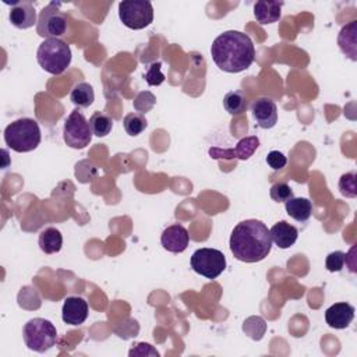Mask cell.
<instances>
[{
  "label": "cell",
  "instance_id": "20",
  "mask_svg": "<svg viewBox=\"0 0 357 357\" xmlns=\"http://www.w3.org/2000/svg\"><path fill=\"white\" fill-rule=\"evenodd\" d=\"M39 248L45 254H56L61 250L63 245V236L59 229L56 227H46L39 233L38 238Z\"/></svg>",
  "mask_w": 357,
  "mask_h": 357
},
{
  "label": "cell",
  "instance_id": "4",
  "mask_svg": "<svg viewBox=\"0 0 357 357\" xmlns=\"http://www.w3.org/2000/svg\"><path fill=\"white\" fill-rule=\"evenodd\" d=\"M71 49L60 38L45 39L36 52V60L42 70L49 74L60 75L71 63Z\"/></svg>",
  "mask_w": 357,
  "mask_h": 357
},
{
  "label": "cell",
  "instance_id": "30",
  "mask_svg": "<svg viewBox=\"0 0 357 357\" xmlns=\"http://www.w3.org/2000/svg\"><path fill=\"white\" fill-rule=\"evenodd\" d=\"M266 163L269 167H272L273 170H280L286 166L287 163V159L286 156L279 152V151H271L268 155H266Z\"/></svg>",
  "mask_w": 357,
  "mask_h": 357
},
{
  "label": "cell",
  "instance_id": "6",
  "mask_svg": "<svg viewBox=\"0 0 357 357\" xmlns=\"http://www.w3.org/2000/svg\"><path fill=\"white\" fill-rule=\"evenodd\" d=\"M119 18L130 29H144L153 21V7L148 0H123L119 3Z\"/></svg>",
  "mask_w": 357,
  "mask_h": 357
},
{
  "label": "cell",
  "instance_id": "24",
  "mask_svg": "<svg viewBox=\"0 0 357 357\" xmlns=\"http://www.w3.org/2000/svg\"><path fill=\"white\" fill-rule=\"evenodd\" d=\"M123 126H124V130L128 135L137 137L148 127V121H146L144 114H141L138 112H132V113H128L124 117Z\"/></svg>",
  "mask_w": 357,
  "mask_h": 357
},
{
  "label": "cell",
  "instance_id": "16",
  "mask_svg": "<svg viewBox=\"0 0 357 357\" xmlns=\"http://www.w3.org/2000/svg\"><path fill=\"white\" fill-rule=\"evenodd\" d=\"M272 243H275L279 248L286 250L290 248L298 238V230L296 226L287 223L286 220H280L275 223L269 230Z\"/></svg>",
  "mask_w": 357,
  "mask_h": 357
},
{
  "label": "cell",
  "instance_id": "28",
  "mask_svg": "<svg viewBox=\"0 0 357 357\" xmlns=\"http://www.w3.org/2000/svg\"><path fill=\"white\" fill-rule=\"evenodd\" d=\"M144 79L146 81L148 85L151 86H158L165 81V75L162 73V63L160 61H153L149 67L148 71L144 74Z\"/></svg>",
  "mask_w": 357,
  "mask_h": 357
},
{
  "label": "cell",
  "instance_id": "10",
  "mask_svg": "<svg viewBox=\"0 0 357 357\" xmlns=\"http://www.w3.org/2000/svg\"><path fill=\"white\" fill-rule=\"evenodd\" d=\"M259 146V139L255 135L244 137L241 138L234 148H219V146H212L209 148V156L213 159H240V160H247L252 153L257 151Z\"/></svg>",
  "mask_w": 357,
  "mask_h": 357
},
{
  "label": "cell",
  "instance_id": "22",
  "mask_svg": "<svg viewBox=\"0 0 357 357\" xmlns=\"http://www.w3.org/2000/svg\"><path fill=\"white\" fill-rule=\"evenodd\" d=\"M223 107L231 116L243 114L248 107L247 98L241 91H230L223 96Z\"/></svg>",
  "mask_w": 357,
  "mask_h": 357
},
{
  "label": "cell",
  "instance_id": "12",
  "mask_svg": "<svg viewBox=\"0 0 357 357\" xmlns=\"http://www.w3.org/2000/svg\"><path fill=\"white\" fill-rule=\"evenodd\" d=\"M250 110L252 113L254 120L257 121L258 127L261 128H272L278 123V106L271 98H258L255 99Z\"/></svg>",
  "mask_w": 357,
  "mask_h": 357
},
{
  "label": "cell",
  "instance_id": "11",
  "mask_svg": "<svg viewBox=\"0 0 357 357\" xmlns=\"http://www.w3.org/2000/svg\"><path fill=\"white\" fill-rule=\"evenodd\" d=\"M8 20L13 26L18 29H28L38 24L36 10L32 1L29 0H18L11 3Z\"/></svg>",
  "mask_w": 357,
  "mask_h": 357
},
{
  "label": "cell",
  "instance_id": "19",
  "mask_svg": "<svg viewBox=\"0 0 357 357\" xmlns=\"http://www.w3.org/2000/svg\"><path fill=\"white\" fill-rule=\"evenodd\" d=\"M284 209L290 218L297 222H305L312 213V204L308 198L293 197L284 202Z\"/></svg>",
  "mask_w": 357,
  "mask_h": 357
},
{
  "label": "cell",
  "instance_id": "8",
  "mask_svg": "<svg viewBox=\"0 0 357 357\" xmlns=\"http://www.w3.org/2000/svg\"><path fill=\"white\" fill-rule=\"evenodd\" d=\"M92 130L89 121L78 109L73 110L64 121L63 139L73 149H84L92 139Z\"/></svg>",
  "mask_w": 357,
  "mask_h": 357
},
{
  "label": "cell",
  "instance_id": "13",
  "mask_svg": "<svg viewBox=\"0 0 357 357\" xmlns=\"http://www.w3.org/2000/svg\"><path fill=\"white\" fill-rule=\"evenodd\" d=\"M188 243H190V234L187 229L180 223L170 225L162 231L160 244L169 252H173V254L183 252L188 247Z\"/></svg>",
  "mask_w": 357,
  "mask_h": 357
},
{
  "label": "cell",
  "instance_id": "3",
  "mask_svg": "<svg viewBox=\"0 0 357 357\" xmlns=\"http://www.w3.org/2000/svg\"><path fill=\"white\" fill-rule=\"evenodd\" d=\"M42 135L36 120L31 117H21L10 123L4 128L6 145L20 153L31 152L40 144Z\"/></svg>",
  "mask_w": 357,
  "mask_h": 357
},
{
  "label": "cell",
  "instance_id": "17",
  "mask_svg": "<svg viewBox=\"0 0 357 357\" xmlns=\"http://www.w3.org/2000/svg\"><path fill=\"white\" fill-rule=\"evenodd\" d=\"M282 7L283 1H266L261 0L254 4V17L257 22L265 25V24H273L279 21L282 15Z\"/></svg>",
  "mask_w": 357,
  "mask_h": 357
},
{
  "label": "cell",
  "instance_id": "18",
  "mask_svg": "<svg viewBox=\"0 0 357 357\" xmlns=\"http://www.w3.org/2000/svg\"><path fill=\"white\" fill-rule=\"evenodd\" d=\"M337 45L347 57L353 61L357 60V21H351L340 29Z\"/></svg>",
  "mask_w": 357,
  "mask_h": 357
},
{
  "label": "cell",
  "instance_id": "25",
  "mask_svg": "<svg viewBox=\"0 0 357 357\" xmlns=\"http://www.w3.org/2000/svg\"><path fill=\"white\" fill-rule=\"evenodd\" d=\"M339 190L340 194L347 198L357 197V185H356V172H349L340 176L339 178Z\"/></svg>",
  "mask_w": 357,
  "mask_h": 357
},
{
  "label": "cell",
  "instance_id": "26",
  "mask_svg": "<svg viewBox=\"0 0 357 357\" xmlns=\"http://www.w3.org/2000/svg\"><path fill=\"white\" fill-rule=\"evenodd\" d=\"M155 103H156V98H155V95L151 93L149 91H142V92H139V93L135 96L134 102H132L134 109H135L138 113H141V114L149 112V110L155 106Z\"/></svg>",
  "mask_w": 357,
  "mask_h": 357
},
{
  "label": "cell",
  "instance_id": "2",
  "mask_svg": "<svg viewBox=\"0 0 357 357\" xmlns=\"http://www.w3.org/2000/svg\"><path fill=\"white\" fill-rule=\"evenodd\" d=\"M229 245L236 259L252 264L268 257L272 248V238L265 223L257 219H245L231 230Z\"/></svg>",
  "mask_w": 357,
  "mask_h": 357
},
{
  "label": "cell",
  "instance_id": "7",
  "mask_svg": "<svg viewBox=\"0 0 357 357\" xmlns=\"http://www.w3.org/2000/svg\"><path fill=\"white\" fill-rule=\"evenodd\" d=\"M61 3L52 1L38 15L36 33L45 39L60 38L67 29V17L60 10Z\"/></svg>",
  "mask_w": 357,
  "mask_h": 357
},
{
  "label": "cell",
  "instance_id": "23",
  "mask_svg": "<svg viewBox=\"0 0 357 357\" xmlns=\"http://www.w3.org/2000/svg\"><path fill=\"white\" fill-rule=\"evenodd\" d=\"M89 126L92 130V134L96 137H106L113 127V120L110 116H107L103 112H95L89 117Z\"/></svg>",
  "mask_w": 357,
  "mask_h": 357
},
{
  "label": "cell",
  "instance_id": "14",
  "mask_svg": "<svg viewBox=\"0 0 357 357\" xmlns=\"http://www.w3.org/2000/svg\"><path fill=\"white\" fill-rule=\"evenodd\" d=\"M61 318L68 325H81L88 318V304L82 297L70 296L64 300L61 308Z\"/></svg>",
  "mask_w": 357,
  "mask_h": 357
},
{
  "label": "cell",
  "instance_id": "29",
  "mask_svg": "<svg viewBox=\"0 0 357 357\" xmlns=\"http://www.w3.org/2000/svg\"><path fill=\"white\" fill-rule=\"evenodd\" d=\"M346 262V252L343 251H333L328 254L325 259V266L329 272H340Z\"/></svg>",
  "mask_w": 357,
  "mask_h": 357
},
{
  "label": "cell",
  "instance_id": "1",
  "mask_svg": "<svg viewBox=\"0 0 357 357\" xmlns=\"http://www.w3.org/2000/svg\"><path fill=\"white\" fill-rule=\"evenodd\" d=\"M213 63L225 73H241L255 60V47L251 38L240 31H225L211 46Z\"/></svg>",
  "mask_w": 357,
  "mask_h": 357
},
{
  "label": "cell",
  "instance_id": "31",
  "mask_svg": "<svg viewBox=\"0 0 357 357\" xmlns=\"http://www.w3.org/2000/svg\"><path fill=\"white\" fill-rule=\"evenodd\" d=\"M130 356H159V353L149 343H138L130 350Z\"/></svg>",
  "mask_w": 357,
  "mask_h": 357
},
{
  "label": "cell",
  "instance_id": "15",
  "mask_svg": "<svg viewBox=\"0 0 357 357\" xmlns=\"http://www.w3.org/2000/svg\"><path fill=\"white\" fill-rule=\"evenodd\" d=\"M354 307L349 303H335L325 311V321L333 329H344L354 319Z\"/></svg>",
  "mask_w": 357,
  "mask_h": 357
},
{
  "label": "cell",
  "instance_id": "9",
  "mask_svg": "<svg viewBox=\"0 0 357 357\" xmlns=\"http://www.w3.org/2000/svg\"><path fill=\"white\" fill-rule=\"evenodd\" d=\"M192 271L206 279L218 278L226 269L225 254L216 248H199L190 259Z\"/></svg>",
  "mask_w": 357,
  "mask_h": 357
},
{
  "label": "cell",
  "instance_id": "21",
  "mask_svg": "<svg viewBox=\"0 0 357 357\" xmlns=\"http://www.w3.org/2000/svg\"><path fill=\"white\" fill-rule=\"evenodd\" d=\"M70 100L78 107H89L95 100L93 88L88 82H78L70 92Z\"/></svg>",
  "mask_w": 357,
  "mask_h": 357
},
{
  "label": "cell",
  "instance_id": "5",
  "mask_svg": "<svg viewBox=\"0 0 357 357\" xmlns=\"http://www.w3.org/2000/svg\"><path fill=\"white\" fill-rule=\"evenodd\" d=\"M25 346L36 353H45L57 342L56 326L45 318L29 319L22 329Z\"/></svg>",
  "mask_w": 357,
  "mask_h": 357
},
{
  "label": "cell",
  "instance_id": "27",
  "mask_svg": "<svg viewBox=\"0 0 357 357\" xmlns=\"http://www.w3.org/2000/svg\"><path fill=\"white\" fill-rule=\"evenodd\" d=\"M269 195L275 202H286L294 197L293 190L287 183H275L269 190Z\"/></svg>",
  "mask_w": 357,
  "mask_h": 357
}]
</instances>
